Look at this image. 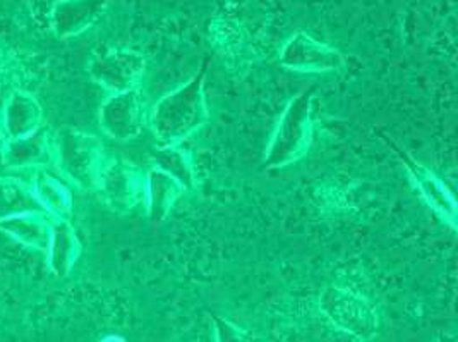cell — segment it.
Wrapping results in <instances>:
<instances>
[{
    "label": "cell",
    "instance_id": "1",
    "mask_svg": "<svg viewBox=\"0 0 458 342\" xmlns=\"http://www.w3.org/2000/svg\"><path fill=\"white\" fill-rule=\"evenodd\" d=\"M205 71L165 93L149 114V126L160 147H181L209 121Z\"/></svg>",
    "mask_w": 458,
    "mask_h": 342
},
{
    "label": "cell",
    "instance_id": "2",
    "mask_svg": "<svg viewBox=\"0 0 458 342\" xmlns=\"http://www.w3.org/2000/svg\"><path fill=\"white\" fill-rule=\"evenodd\" d=\"M314 95L316 88H306L284 108L263 157L267 169L289 167L308 155L313 143Z\"/></svg>",
    "mask_w": 458,
    "mask_h": 342
},
{
    "label": "cell",
    "instance_id": "3",
    "mask_svg": "<svg viewBox=\"0 0 458 342\" xmlns=\"http://www.w3.org/2000/svg\"><path fill=\"white\" fill-rule=\"evenodd\" d=\"M57 160L61 171L80 188H97L104 169L105 151L102 141L83 131L65 129L57 138Z\"/></svg>",
    "mask_w": 458,
    "mask_h": 342
},
{
    "label": "cell",
    "instance_id": "4",
    "mask_svg": "<svg viewBox=\"0 0 458 342\" xmlns=\"http://www.w3.org/2000/svg\"><path fill=\"white\" fill-rule=\"evenodd\" d=\"M97 188L117 214H129L145 200L146 174L123 157L105 162Z\"/></svg>",
    "mask_w": 458,
    "mask_h": 342
},
{
    "label": "cell",
    "instance_id": "5",
    "mask_svg": "<svg viewBox=\"0 0 458 342\" xmlns=\"http://www.w3.org/2000/svg\"><path fill=\"white\" fill-rule=\"evenodd\" d=\"M145 73V56L132 48H105L89 63L91 78L112 93L140 88Z\"/></svg>",
    "mask_w": 458,
    "mask_h": 342
},
{
    "label": "cell",
    "instance_id": "6",
    "mask_svg": "<svg viewBox=\"0 0 458 342\" xmlns=\"http://www.w3.org/2000/svg\"><path fill=\"white\" fill-rule=\"evenodd\" d=\"M319 304L325 315L345 332L362 339L375 334L377 317L373 306L352 291L340 286H328L319 296Z\"/></svg>",
    "mask_w": 458,
    "mask_h": 342
},
{
    "label": "cell",
    "instance_id": "7",
    "mask_svg": "<svg viewBox=\"0 0 458 342\" xmlns=\"http://www.w3.org/2000/svg\"><path fill=\"white\" fill-rule=\"evenodd\" d=\"M278 61L301 74H332L345 67V57L335 47L318 42L308 33L292 35L280 48Z\"/></svg>",
    "mask_w": 458,
    "mask_h": 342
},
{
    "label": "cell",
    "instance_id": "8",
    "mask_svg": "<svg viewBox=\"0 0 458 342\" xmlns=\"http://www.w3.org/2000/svg\"><path fill=\"white\" fill-rule=\"evenodd\" d=\"M388 147L400 157V162L403 164L405 171L409 174L412 184L416 186L420 198L426 201V205L454 231L457 229V200L450 188L437 177L435 172L428 169L424 164L417 162L414 157H411L407 151L398 149L394 141L388 140Z\"/></svg>",
    "mask_w": 458,
    "mask_h": 342
},
{
    "label": "cell",
    "instance_id": "9",
    "mask_svg": "<svg viewBox=\"0 0 458 342\" xmlns=\"http://www.w3.org/2000/svg\"><path fill=\"white\" fill-rule=\"evenodd\" d=\"M145 98L140 88L112 93L100 108V126L117 141H131L145 128Z\"/></svg>",
    "mask_w": 458,
    "mask_h": 342
},
{
    "label": "cell",
    "instance_id": "10",
    "mask_svg": "<svg viewBox=\"0 0 458 342\" xmlns=\"http://www.w3.org/2000/svg\"><path fill=\"white\" fill-rule=\"evenodd\" d=\"M110 0H59L52 9L57 37H78L102 18Z\"/></svg>",
    "mask_w": 458,
    "mask_h": 342
},
{
    "label": "cell",
    "instance_id": "11",
    "mask_svg": "<svg viewBox=\"0 0 458 342\" xmlns=\"http://www.w3.org/2000/svg\"><path fill=\"white\" fill-rule=\"evenodd\" d=\"M184 192V186L167 172L158 167L146 172V214L153 227H160L167 220Z\"/></svg>",
    "mask_w": 458,
    "mask_h": 342
},
{
    "label": "cell",
    "instance_id": "12",
    "mask_svg": "<svg viewBox=\"0 0 458 342\" xmlns=\"http://www.w3.org/2000/svg\"><path fill=\"white\" fill-rule=\"evenodd\" d=\"M50 267L57 276H67L81 253V243L67 220H55L50 233Z\"/></svg>",
    "mask_w": 458,
    "mask_h": 342
},
{
    "label": "cell",
    "instance_id": "13",
    "mask_svg": "<svg viewBox=\"0 0 458 342\" xmlns=\"http://www.w3.org/2000/svg\"><path fill=\"white\" fill-rule=\"evenodd\" d=\"M42 107L30 95L16 93L5 108V131L21 140L37 133L42 124Z\"/></svg>",
    "mask_w": 458,
    "mask_h": 342
},
{
    "label": "cell",
    "instance_id": "14",
    "mask_svg": "<svg viewBox=\"0 0 458 342\" xmlns=\"http://www.w3.org/2000/svg\"><path fill=\"white\" fill-rule=\"evenodd\" d=\"M37 200L43 210L54 215L57 220H67L72 212V194L61 179L48 172H38L35 177Z\"/></svg>",
    "mask_w": 458,
    "mask_h": 342
},
{
    "label": "cell",
    "instance_id": "15",
    "mask_svg": "<svg viewBox=\"0 0 458 342\" xmlns=\"http://www.w3.org/2000/svg\"><path fill=\"white\" fill-rule=\"evenodd\" d=\"M5 231H9L16 239L35 248H47L50 243L52 226L42 217V212H26V214L9 217L2 220Z\"/></svg>",
    "mask_w": 458,
    "mask_h": 342
},
{
    "label": "cell",
    "instance_id": "16",
    "mask_svg": "<svg viewBox=\"0 0 458 342\" xmlns=\"http://www.w3.org/2000/svg\"><path fill=\"white\" fill-rule=\"evenodd\" d=\"M153 167H158L170 174L184 186L186 192L194 190L198 184L194 164L189 158L188 153L181 150L179 147H158L153 153Z\"/></svg>",
    "mask_w": 458,
    "mask_h": 342
},
{
    "label": "cell",
    "instance_id": "17",
    "mask_svg": "<svg viewBox=\"0 0 458 342\" xmlns=\"http://www.w3.org/2000/svg\"><path fill=\"white\" fill-rule=\"evenodd\" d=\"M26 212H43L37 196L14 181H0V222Z\"/></svg>",
    "mask_w": 458,
    "mask_h": 342
},
{
    "label": "cell",
    "instance_id": "18",
    "mask_svg": "<svg viewBox=\"0 0 458 342\" xmlns=\"http://www.w3.org/2000/svg\"><path fill=\"white\" fill-rule=\"evenodd\" d=\"M45 151H47L45 136L40 133H33L26 138H21L20 143H16V147H13L9 160L16 166H22L28 162H37L38 157H42Z\"/></svg>",
    "mask_w": 458,
    "mask_h": 342
},
{
    "label": "cell",
    "instance_id": "19",
    "mask_svg": "<svg viewBox=\"0 0 458 342\" xmlns=\"http://www.w3.org/2000/svg\"><path fill=\"white\" fill-rule=\"evenodd\" d=\"M5 160V147H4V141H2V134H0V164Z\"/></svg>",
    "mask_w": 458,
    "mask_h": 342
}]
</instances>
